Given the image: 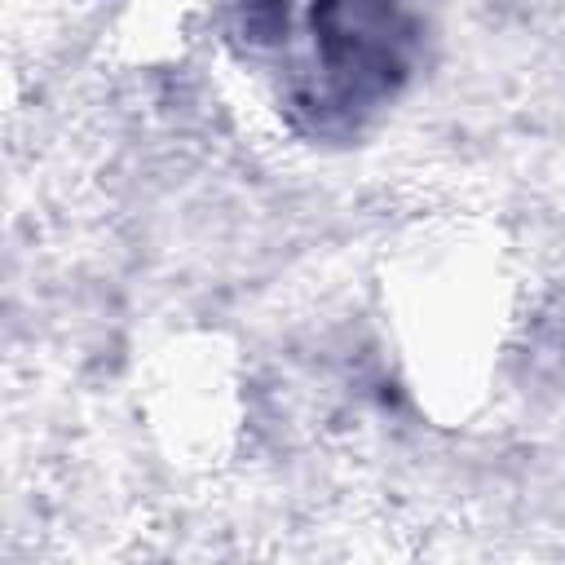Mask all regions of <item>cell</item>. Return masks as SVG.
I'll list each match as a JSON object with an SVG mask.
<instances>
[{
	"mask_svg": "<svg viewBox=\"0 0 565 565\" xmlns=\"http://www.w3.org/2000/svg\"><path fill=\"white\" fill-rule=\"evenodd\" d=\"M247 35L282 44L296 75L318 79L309 110H366L402 75V18L393 0H243Z\"/></svg>",
	"mask_w": 565,
	"mask_h": 565,
	"instance_id": "obj_1",
	"label": "cell"
}]
</instances>
